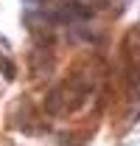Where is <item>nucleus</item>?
Here are the masks:
<instances>
[{
    "label": "nucleus",
    "instance_id": "nucleus-1",
    "mask_svg": "<svg viewBox=\"0 0 140 146\" xmlns=\"http://www.w3.org/2000/svg\"><path fill=\"white\" fill-rule=\"evenodd\" d=\"M59 96H62V90H51L48 104H45V110H48V112H59Z\"/></svg>",
    "mask_w": 140,
    "mask_h": 146
},
{
    "label": "nucleus",
    "instance_id": "nucleus-2",
    "mask_svg": "<svg viewBox=\"0 0 140 146\" xmlns=\"http://www.w3.org/2000/svg\"><path fill=\"white\" fill-rule=\"evenodd\" d=\"M0 70L6 73V79H11V76H14V68H11V65H9L6 59H0Z\"/></svg>",
    "mask_w": 140,
    "mask_h": 146
}]
</instances>
